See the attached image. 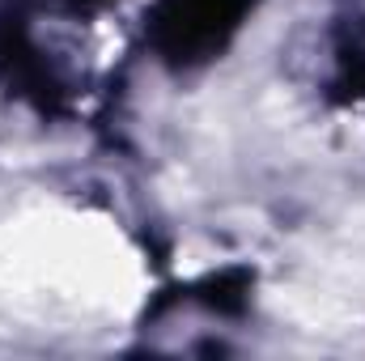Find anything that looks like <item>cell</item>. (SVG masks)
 I'll return each instance as SVG.
<instances>
[{
	"mask_svg": "<svg viewBox=\"0 0 365 361\" xmlns=\"http://www.w3.org/2000/svg\"><path fill=\"white\" fill-rule=\"evenodd\" d=\"M242 13L247 0H166L153 21V43L175 64L208 60L238 30Z\"/></svg>",
	"mask_w": 365,
	"mask_h": 361,
	"instance_id": "obj_1",
	"label": "cell"
},
{
	"mask_svg": "<svg viewBox=\"0 0 365 361\" xmlns=\"http://www.w3.org/2000/svg\"><path fill=\"white\" fill-rule=\"evenodd\" d=\"M208 289H212V293H208V302H212V306H221V310H238V306H242V298H247V276H242V272H230V276L212 280Z\"/></svg>",
	"mask_w": 365,
	"mask_h": 361,
	"instance_id": "obj_2",
	"label": "cell"
}]
</instances>
